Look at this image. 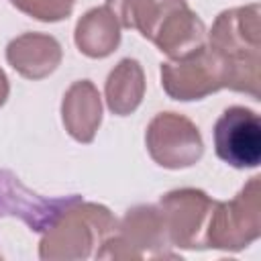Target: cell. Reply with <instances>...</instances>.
Returning <instances> with one entry per match:
<instances>
[{
	"mask_svg": "<svg viewBox=\"0 0 261 261\" xmlns=\"http://www.w3.org/2000/svg\"><path fill=\"white\" fill-rule=\"evenodd\" d=\"M157 206H137L124 214L96 259H159L175 257Z\"/></svg>",
	"mask_w": 261,
	"mask_h": 261,
	"instance_id": "cell-5",
	"label": "cell"
},
{
	"mask_svg": "<svg viewBox=\"0 0 261 261\" xmlns=\"http://www.w3.org/2000/svg\"><path fill=\"white\" fill-rule=\"evenodd\" d=\"M8 92H10V86H8V77H6V73L2 71V67H0V106L6 102V98H8Z\"/></svg>",
	"mask_w": 261,
	"mask_h": 261,
	"instance_id": "cell-17",
	"label": "cell"
},
{
	"mask_svg": "<svg viewBox=\"0 0 261 261\" xmlns=\"http://www.w3.org/2000/svg\"><path fill=\"white\" fill-rule=\"evenodd\" d=\"M73 39L84 55L104 59L120 43V22L108 6L92 8L77 20Z\"/></svg>",
	"mask_w": 261,
	"mask_h": 261,
	"instance_id": "cell-13",
	"label": "cell"
},
{
	"mask_svg": "<svg viewBox=\"0 0 261 261\" xmlns=\"http://www.w3.org/2000/svg\"><path fill=\"white\" fill-rule=\"evenodd\" d=\"M259 4L237 6L220 12L208 33V45L220 53L234 69V92L259 100Z\"/></svg>",
	"mask_w": 261,
	"mask_h": 261,
	"instance_id": "cell-2",
	"label": "cell"
},
{
	"mask_svg": "<svg viewBox=\"0 0 261 261\" xmlns=\"http://www.w3.org/2000/svg\"><path fill=\"white\" fill-rule=\"evenodd\" d=\"M145 143L151 159L167 169L190 167L204 153L198 126L177 112H159L147 126Z\"/></svg>",
	"mask_w": 261,
	"mask_h": 261,
	"instance_id": "cell-7",
	"label": "cell"
},
{
	"mask_svg": "<svg viewBox=\"0 0 261 261\" xmlns=\"http://www.w3.org/2000/svg\"><path fill=\"white\" fill-rule=\"evenodd\" d=\"M61 118L65 130L80 143H92L102 122V100L90 80L73 82L63 94Z\"/></svg>",
	"mask_w": 261,
	"mask_h": 261,
	"instance_id": "cell-12",
	"label": "cell"
},
{
	"mask_svg": "<svg viewBox=\"0 0 261 261\" xmlns=\"http://www.w3.org/2000/svg\"><path fill=\"white\" fill-rule=\"evenodd\" d=\"M216 200L206 192L194 188L173 190L159 200V212L171 247L179 249H208V220Z\"/></svg>",
	"mask_w": 261,
	"mask_h": 261,
	"instance_id": "cell-6",
	"label": "cell"
},
{
	"mask_svg": "<svg viewBox=\"0 0 261 261\" xmlns=\"http://www.w3.org/2000/svg\"><path fill=\"white\" fill-rule=\"evenodd\" d=\"M118 222L102 204L75 198L43 230L39 257L45 261H77L96 257L114 234Z\"/></svg>",
	"mask_w": 261,
	"mask_h": 261,
	"instance_id": "cell-1",
	"label": "cell"
},
{
	"mask_svg": "<svg viewBox=\"0 0 261 261\" xmlns=\"http://www.w3.org/2000/svg\"><path fill=\"white\" fill-rule=\"evenodd\" d=\"M10 4L37 20L57 22L71 14L75 0H10Z\"/></svg>",
	"mask_w": 261,
	"mask_h": 261,
	"instance_id": "cell-16",
	"label": "cell"
},
{
	"mask_svg": "<svg viewBox=\"0 0 261 261\" xmlns=\"http://www.w3.org/2000/svg\"><path fill=\"white\" fill-rule=\"evenodd\" d=\"M261 234V186L251 177L228 202H216L208 220V249L241 251Z\"/></svg>",
	"mask_w": 261,
	"mask_h": 261,
	"instance_id": "cell-4",
	"label": "cell"
},
{
	"mask_svg": "<svg viewBox=\"0 0 261 261\" xmlns=\"http://www.w3.org/2000/svg\"><path fill=\"white\" fill-rule=\"evenodd\" d=\"M181 0H106V6L114 12L120 27L139 31L151 41L161 18Z\"/></svg>",
	"mask_w": 261,
	"mask_h": 261,
	"instance_id": "cell-15",
	"label": "cell"
},
{
	"mask_svg": "<svg viewBox=\"0 0 261 261\" xmlns=\"http://www.w3.org/2000/svg\"><path fill=\"white\" fill-rule=\"evenodd\" d=\"M214 151L237 169L257 167L261 163L259 114L245 106L226 108L214 124Z\"/></svg>",
	"mask_w": 261,
	"mask_h": 261,
	"instance_id": "cell-8",
	"label": "cell"
},
{
	"mask_svg": "<svg viewBox=\"0 0 261 261\" xmlns=\"http://www.w3.org/2000/svg\"><path fill=\"white\" fill-rule=\"evenodd\" d=\"M151 43L171 59H181L206 45V27L200 16L190 10L186 0H181L161 18Z\"/></svg>",
	"mask_w": 261,
	"mask_h": 261,
	"instance_id": "cell-9",
	"label": "cell"
},
{
	"mask_svg": "<svg viewBox=\"0 0 261 261\" xmlns=\"http://www.w3.org/2000/svg\"><path fill=\"white\" fill-rule=\"evenodd\" d=\"M63 51L55 37L45 33H24L6 47V61L27 80H43L61 63Z\"/></svg>",
	"mask_w": 261,
	"mask_h": 261,
	"instance_id": "cell-10",
	"label": "cell"
},
{
	"mask_svg": "<svg viewBox=\"0 0 261 261\" xmlns=\"http://www.w3.org/2000/svg\"><path fill=\"white\" fill-rule=\"evenodd\" d=\"M104 94L112 114L116 116L133 114L145 96V73L141 63L130 57L118 61V65L106 77Z\"/></svg>",
	"mask_w": 261,
	"mask_h": 261,
	"instance_id": "cell-14",
	"label": "cell"
},
{
	"mask_svg": "<svg viewBox=\"0 0 261 261\" xmlns=\"http://www.w3.org/2000/svg\"><path fill=\"white\" fill-rule=\"evenodd\" d=\"M161 86L173 100H202L222 88L234 90V69L206 43L192 55L161 63Z\"/></svg>",
	"mask_w": 261,
	"mask_h": 261,
	"instance_id": "cell-3",
	"label": "cell"
},
{
	"mask_svg": "<svg viewBox=\"0 0 261 261\" xmlns=\"http://www.w3.org/2000/svg\"><path fill=\"white\" fill-rule=\"evenodd\" d=\"M73 200L75 198L43 200L37 194L29 192L16 177L0 171V214L20 216L31 224L33 230H45Z\"/></svg>",
	"mask_w": 261,
	"mask_h": 261,
	"instance_id": "cell-11",
	"label": "cell"
}]
</instances>
